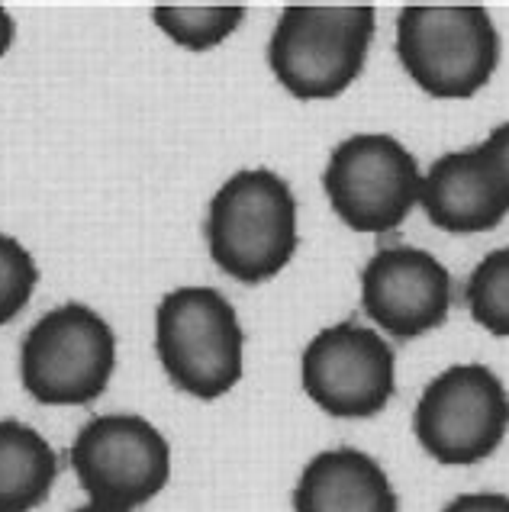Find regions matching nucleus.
Masks as SVG:
<instances>
[{
  "label": "nucleus",
  "mask_w": 509,
  "mask_h": 512,
  "mask_svg": "<svg viewBox=\"0 0 509 512\" xmlns=\"http://www.w3.org/2000/svg\"><path fill=\"white\" fill-rule=\"evenodd\" d=\"M213 265L239 284H265L297 255V197L271 168H242L207 210Z\"/></svg>",
  "instance_id": "f257e3e1"
},
{
  "label": "nucleus",
  "mask_w": 509,
  "mask_h": 512,
  "mask_svg": "<svg viewBox=\"0 0 509 512\" xmlns=\"http://www.w3.org/2000/svg\"><path fill=\"white\" fill-rule=\"evenodd\" d=\"M374 29L368 4H290L268 39V65L290 97L332 100L361 78Z\"/></svg>",
  "instance_id": "f03ea898"
},
{
  "label": "nucleus",
  "mask_w": 509,
  "mask_h": 512,
  "mask_svg": "<svg viewBox=\"0 0 509 512\" xmlns=\"http://www.w3.org/2000/svg\"><path fill=\"white\" fill-rule=\"evenodd\" d=\"M403 71L435 100H468L500 65V33L477 4H413L397 17Z\"/></svg>",
  "instance_id": "7ed1b4c3"
},
{
  "label": "nucleus",
  "mask_w": 509,
  "mask_h": 512,
  "mask_svg": "<svg viewBox=\"0 0 509 512\" xmlns=\"http://www.w3.org/2000/svg\"><path fill=\"white\" fill-rule=\"evenodd\" d=\"M155 355L168 380L197 400H220L242 380L245 332L216 287H178L155 310Z\"/></svg>",
  "instance_id": "20e7f679"
},
{
  "label": "nucleus",
  "mask_w": 509,
  "mask_h": 512,
  "mask_svg": "<svg viewBox=\"0 0 509 512\" xmlns=\"http://www.w3.org/2000/svg\"><path fill=\"white\" fill-rule=\"evenodd\" d=\"M116 368V335L97 310L62 303L29 326L20 377L42 406H87L107 390Z\"/></svg>",
  "instance_id": "39448f33"
},
{
  "label": "nucleus",
  "mask_w": 509,
  "mask_h": 512,
  "mask_svg": "<svg viewBox=\"0 0 509 512\" xmlns=\"http://www.w3.org/2000/svg\"><path fill=\"white\" fill-rule=\"evenodd\" d=\"M323 187L332 210L355 232H394L419 207L423 171L394 136L358 133L332 149Z\"/></svg>",
  "instance_id": "423d86ee"
},
{
  "label": "nucleus",
  "mask_w": 509,
  "mask_h": 512,
  "mask_svg": "<svg viewBox=\"0 0 509 512\" xmlns=\"http://www.w3.org/2000/svg\"><path fill=\"white\" fill-rule=\"evenodd\" d=\"M413 432L423 451L445 467L487 461L509 432V393L487 364H452L416 403Z\"/></svg>",
  "instance_id": "0eeeda50"
},
{
  "label": "nucleus",
  "mask_w": 509,
  "mask_h": 512,
  "mask_svg": "<svg viewBox=\"0 0 509 512\" xmlns=\"http://www.w3.org/2000/svg\"><path fill=\"white\" fill-rule=\"evenodd\" d=\"M71 467L94 503L133 512L168 487L171 445L149 419L104 413L84 422L75 435Z\"/></svg>",
  "instance_id": "6e6552de"
},
{
  "label": "nucleus",
  "mask_w": 509,
  "mask_h": 512,
  "mask_svg": "<svg viewBox=\"0 0 509 512\" xmlns=\"http://www.w3.org/2000/svg\"><path fill=\"white\" fill-rule=\"evenodd\" d=\"M303 393L336 419H371L394 400V348L377 329L336 323L316 332L300 358Z\"/></svg>",
  "instance_id": "1a4fd4ad"
},
{
  "label": "nucleus",
  "mask_w": 509,
  "mask_h": 512,
  "mask_svg": "<svg viewBox=\"0 0 509 512\" xmlns=\"http://www.w3.org/2000/svg\"><path fill=\"white\" fill-rule=\"evenodd\" d=\"M361 306L394 339H419L448 319L452 274L426 248H381L361 271Z\"/></svg>",
  "instance_id": "9d476101"
},
{
  "label": "nucleus",
  "mask_w": 509,
  "mask_h": 512,
  "mask_svg": "<svg viewBox=\"0 0 509 512\" xmlns=\"http://www.w3.org/2000/svg\"><path fill=\"white\" fill-rule=\"evenodd\" d=\"M419 207L429 223L452 236H477L500 226L509 213V190L484 145L445 152L423 174Z\"/></svg>",
  "instance_id": "9b49d317"
},
{
  "label": "nucleus",
  "mask_w": 509,
  "mask_h": 512,
  "mask_svg": "<svg viewBox=\"0 0 509 512\" xmlns=\"http://www.w3.org/2000/svg\"><path fill=\"white\" fill-rule=\"evenodd\" d=\"M294 512H400V500L381 461L358 448H329L300 471Z\"/></svg>",
  "instance_id": "f8f14e48"
},
{
  "label": "nucleus",
  "mask_w": 509,
  "mask_h": 512,
  "mask_svg": "<svg viewBox=\"0 0 509 512\" xmlns=\"http://www.w3.org/2000/svg\"><path fill=\"white\" fill-rule=\"evenodd\" d=\"M55 477L49 438L20 419H0V512H33L49 500Z\"/></svg>",
  "instance_id": "ddd939ff"
},
{
  "label": "nucleus",
  "mask_w": 509,
  "mask_h": 512,
  "mask_svg": "<svg viewBox=\"0 0 509 512\" xmlns=\"http://www.w3.org/2000/svg\"><path fill=\"white\" fill-rule=\"evenodd\" d=\"M245 20L242 4H158L152 23L187 52H210Z\"/></svg>",
  "instance_id": "4468645a"
},
{
  "label": "nucleus",
  "mask_w": 509,
  "mask_h": 512,
  "mask_svg": "<svg viewBox=\"0 0 509 512\" xmlns=\"http://www.w3.org/2000/svg\"><path fill=\"white\" fill-rule=\"evenodd\" d=\"M471 319L497 339H509V245L493 252L471 271L464 284Z\"/></svg>",
  "instance_id": "2eb2a0df"
},
{
  "label": "nucleus",
  "mask_w": 509,
  "mask_h": 512,
  "mask_svg": "<svg viewBox=\"0 0 509 512\" xmlns=\"http://www.w3.org/2000/svg\"><path fill=\"white\" fill-rule=\"evenodd\" d=\"M39 284V268L20 239L0 232V326L13 323Z\"/></svg>",
  "instance_id": "dca6fc26"
},
{
  "label": "nucleus",
  "mask_w": 509,
  "mask_h": 512,
  "mask_svg": "<svg viewBox=\"0 0 509 512\" xmlns=\"http://www.w3.org/2000/svg\"><path fill=\"white\" fill-rule=\"evenodd\" d=\"M442 512H509L506 493H461Z\"/></svg>",
  "instance_id": "f3484780"
},
{
  "label": "nucleus",
  "mask_w": 509,
  "mask_h": 512,
  "mask_svg": "<svg viewBox=\"0 0 509 512\" xmlns=\"http://www.w3.org/2000/svg\"><path fill=\"white\" fill-rule=\"evenodd\" d=\"M481 145L487 149V155L493 158V165H497L500 178H503V184H506V190H509V123H503V126L493 129V133H490Z\"/></svg>",
  "instance_id": "a211bd4d"
},
{
  "label": "nucleus",
  "mask_w": 509,
  "mask_h": 512,
  "mask_svg": "<svg viewBox=\"0 0 509 512\" xmlns=\"http://www.w3.org/2000/svg\"><path fill=\"white\" fill-rule=\"evenodd\" d=\"M13 36H17V23H13L7 7H0V58H4L7 49L13 46Z\"/></svg>",
  "instance_id": "6ab92c4d"
},
{
  "label": "nucleus",
  "mask_w": 509,
  "mask_h": 512,
  "mask_svg": "<svg viewBox=\"0 0 509 512\" xmlns=\"http://www.w3.org/2000/svg\"><path fill=\"white\" fill-rule=\"evenodd\" d=\"M75 512H126V509H116V506H104V503H84V506H78Z\"/></svg>",
  "instance_id": "aec40b11"
}]
</instances>
